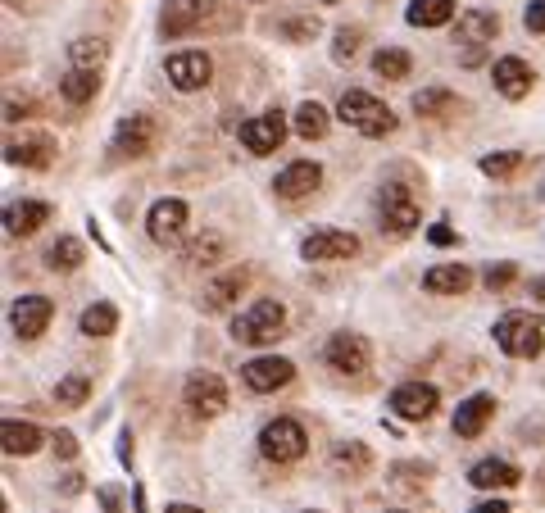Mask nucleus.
<instances>
[{"mask_svg": "<svg viewBox=\"0 0 545 513\" xmlns=\"http://www.w3.org/2000/svg\"><path fill=\"white\" fill-rule=\"evenodd\" d=\"M337 119L350 123L355 132H364V137H387V132H396V114H391L387 100L368 96V91H346V96L337 100Z\"/></svg>", "mask_w": 545, "mask_h": 513, "instance_id": "f257e3e1", "label": "nucleus"}, {"mask_svg": "<svg viewBox=\"0 0 545 513\" xmlns=\"http://www.w3.org/2000/svg\"><path fill=\"white\" fill-rule=\"evenodd\" d=\"M327 128H332V119H327V109L318 105V100H305V105L296 109V137L318 141V137H327Z\"/></svg>", "mask_w": 545, "mask_h": 513, "instance_id": "c85d7f7f", "label": "nucleus"}, {"mask_svg": "<svg viewBox=\"0 0 545 513\" xmlns=\"http://www.w3.org/2000/svg\"><path fill=\"white\" fill-rule=\"evenodd\" d=\"M355 46H359V32H337V60H350L355 55Z\"/></svg>", "mask_w": 545, "mask_h": 513, "instance_id": "37998d69", "label": "nucleus"}, {"mask_svg": "<svg viewBox=\"0 0 545 513\" xmlns=\"http://www.w3.org/2000/svg\"><path fill=\"white\" fill-rule=\"evenodd\" d=\"M532 291H536V300H541V305H545V277H541V282H536Z\"/></svg>", "mask_w": 545, "mask_h": 513, "instance_id": "3c124183", "label": "nucleus"}, {"mask_svg": "<svg viewBox=\"0 0 545 513\" xmlns=\"http://www.w3.org/2000/svg\"><path fill=\"white\" fill-rule=\"evenodd\" d=\"M496 32H500V19H496V14H486V10H468L464 19H459V46L473 50L468 60H477V50H482L486 41H496Z\"/></svg>", "mask_w": 545, "mask_h": 513, "instance_id": "412c9836", "label": "nucleus"}, {"mask_svg": "<svg viewBox=\"0 0 545 513\" xmlns=\"http://www.w3.org/2000/svg\"><path fill=\"white\" fill-rule=\"evenodd\" d=\"M514 277H518V264H509V259H505V264H491V268H486L482 282H486V291H505Z\"/></svg>", "mask_w": 545, "mask_h": 513, "instance_id": "4c0bfd02", "label": "nucleus"}, {"mask_svg": "<svg viewBox=\"0 0 545 513\" xmlns=\"http://www.w3.org/2000/svg\"><path fill=\"white\" fill-rule=\"evenodd\" d=\"M50 268L55 273H73V268H82V241L78 237H60L55 246H50Z\"/></svg>", "mask_w": 545, "mask_h": 513, "instance_id": "72a5a7b5", "label": "nucleus"}, {"mask_svg": "<svg viewBox=\"0 0 545 513\" xmlns=\"http://www.w3.org/2000/svg\"><path fill=\"white\" fill-rule=\"evenodd\" d=\"M87 395H91V377H82V373L60 377V382H55V400H60L64 409H78V405H87Z\"/></svg>", "mask_w": 545, "mask_h": 513, "instance_id": "f704fd0d", "label": "nucleus"}, {"mask_svg": "<svg viewBox=\"0 0 545 513\" xmlns=\"http://www.w3.org/2000/svg\"><path fill=\"white\" fill-rule=\"evenodd\" d=\"M396 513H405V509H396Z\"/></svg>", "mask_w": 545, "mask_h": 513, "instance_id": "864d4df0", "label": "nucleus"}, {"mask_svg": "<svg viewBox=\"0 0 545 513\" xmlns=\"http://www.w3.org/2000/svg\"><path fill=\"white\" fill-rule=\"evenodd\" d=\"M496 346L505 350L509 359H536L545 346V327L541 318L532 314H505L496 323Z\"/></svg>", "mask_w": 545, "mask_h": 513, "instance_id": "7ed1b4c3", "label": "nucleus"}, {"mask_svg": "<svg viewBox=\"0 0 545 513\" xmlns=\"http://www.w3.org/2000/svg\"><path fill=\"white\" fill-rule=\"evenodd\" d=\"M518 482H523V473L514 464H505V459H482L468 473V486H477V491H505V486H518Z\"/></svg>", "mask_w": 545, "mask_h": 513, "instance_id": "5701e85b", "label": "nucleus"}, {"mask_svg": "<svg viewBox=\"0 0 545 513\" xmlns=\"http://www.w3.org/2000/svg\"><path fill=\"white\" fill-rule=\"evenodd\" d=\"M468 282H473V268H464V264H436L423 277V287L432 296H459V291H468Z\"/></svg>", "mask_w": 545, "mask_h": 513, "instance_id": "b1692460", "label": "nucleus"}, {"mask_svg": "<svg viewBox=\"0 0 545 513\" xmlns=\"http://www.w3.org/2000/svg\"><path fill=\"white\" fill-rule=\"evenodd\" d=\"M114 327H119L114 305H87V309H82V332H87V336H109Z\"/></svg>", "mask_w": 545, "mask_h": 513, "instance_id": "c9c22d12", "label": "nucleus"}, {"mask_svg": "<svg viewBox=\"0 0 545 513\" xmlns=\"http://www.w3.org/2000/svg\"><path fill=\"white\" fill-rule=\"evenodd\" d=\"M182 400H187L191 414L218 418L223 409H228V386H223V377H214V373H191L187 386H182Z\"/></svg>", "mask_w": 545, "mask_h": 513, "instance_id": "0eeeda50", "label": "nucleus"}, {"mask_svg": "<svg viewBox=\"0 0 545 513\" xmlns=\"http://www.w3.org/2000/svg\"><path fill=\"white\" fill-rule=\"evenodd\" d=\"M105 55H109V46H105L100 37H78V41L69 46V64H73V69H91V73H100Z\"/></svg>", "mask_w": 545, "mask_h": 513, "instance_id": "7c9ffc66", "label": "nucleus"}, {"mask_svg": "<svg viewBox=\"0 0 545 513\" xmlns=\"http://www.w3.org/2000/svg\"><path fill=\"white\" fill-rule=\"evenodd\" d=\"M150 146H155V119H146V114L123 119L119 132H114V155L119 159H141L150 155Z\"/></svg>", "mask_w": 545, "mask_h": 513, "instance_id": "dca6fc26", "label": "nucleus"}, {"mask_svg": "<svg viewBox=\"0 0 545 513\" xmlns=\"http://www.w3.org/2000/svg\"><path fill=\"white\" fill-rule=\"evenodd\" d=\"M373 73H377V78H387V82L409 78V50H400V46L377 50V55H373Z\"/></svg>", "mask_w": 545, "mask_h": 513, "instance_id": "473e14b6", "label": "nucleus"}, {"mask_svg": "<svg viewBox=\"0 0 545 513\" xmlns=\"http://www.w3.org/2000/svg\"><path fill=\"white\" fill-rule=\"evenodd\" d=\"M246 282H250L246 268H228V273L209 277V282H205V296H200V305H205L209 314H223V309H228L232 300H237L241 291H246Z\"/></svg>", "mask_w": 545, "mask_h": 513, "instance_id": "6ab92c4d", "label": "nucleus"}, {"mask_svg": "<svg viewBox=\"0 0 545 513\" xmlns=\"http://www.w3.org/2000/svg\"><path fill=\"white\" fill-rule=\"evenodd\" d=\"M50 318H55V305H50L46 296H19L10 309V323H14V332H19V341H37L50 327Z\"/></svg>", "mask_w": 545, "mask_h": 513, "instance_id": "9b49d317", "label": "nucleus"}, {"mask_svg": "<svg viewBox=\"0 0 545 513\" xmlns=\"http://www.w3.org/2000/svg\"><path fill=\"white\" fill-rule=\"evenodd\" d=\"M96 91H100V73H91V69H69L60 82V96L69 105H87V100H96Z\"/></svg>", "mask_w": 545, "mask_h": 513, "instance_id": "cd10ccee", "label": "nucleus"}, {"mask_svg": "<svg viewBox=\"0 0 545 513\" xmlns=\"http://www.w3.org/2000/svg\"><path fill=\"white\" fill-rule=\"evenodd\" d=\"M318 32V19H291L287 23V37H296V41H309Z\"/></svg>", "mask_w": 545, "mask_h": 513, "instance_id": "a19ab883", "label": "nucleus"}, {"mask_svg": "<svg viewBox=\"0 0 545 513\" xmlns=\"http://www.w3.org/2000/svg\"><path fill=\"white\" fill-rule=\"evenodd\" d=\"M0 445H5V454H37L41 450V427L19 423V418H5V423H0Z\"/></svg>", "mask_w": 545, "mask_h": 513, "instance_id": "a878e982", "label": "nucleus"}, {"mask_svg": "<svg viewBox=\"0 0 545 513\" xmlns=\"http://www.w3.org/2000/svg\"><path fill=\"white\" fill-rule=\"evenodd\" d=\"M296 377V364L291 359H250L246 368H241V382L250 386V391H259V395H268V391H282V386Z\"/></svg>", "mask_w": 545, "mask_h": 513, "instance_id": "ddd939ff", "label": "nucleus"}, {"mask_svg": "<svg viewBox=\"0 0 545 513\" xmlns=\"http://www.w3.org/2000/svg\"><path fill=\"white\" fill-rule=\"evenodd\" d=\"M282 137H287L282 109H268V114H259V119L241 123V146H246L250 155H273V150L282 146Z\"/></svg>", "mask_w": 545, "mask_h": 513, "instance_id": "6e6552de", "label": "nucleus"}, {"mask_svg": "<svg viewBox=\"0 0 545 513\" xmlns=\"http://www.w3.org/2000/svg\"><path fill=\"white\" fill-rule=\"evenodd\" d=\"M46 223H50L46 200H14V205L5 209V232H10V237H32V232H41Z\"/></svg>", "mask_w": 545, "mask_h": 513, "instance_id": "aec40b11", "label": "nucleus"}, {"mask_svg": "<svg viewBox=\"0 0 545 513\" xmlns=\"http://www.w3.org/2000/svg\"><path fill=\"white\" fill-rule=\"evenodd\" d=\"M405 19L414 23V28H446V23L455 19V0H409Z\"/></svg>", "mask_w": 545, "mask_h": 513, "instance_id": "bb28decb", "label": "nucleus"}, {"mask_svg": "<svg viewBox=\"0 0 545 513\" xmlns=\"http://www.w3.org/2000/svg\"><path fill=\"white\" fill-rule=\"evenodd\" d=\"M169 513H200L196 504H169Z\"/></svg>", "mask_w": 545, "mask_h": 513, "instance_id": "8fccbe9b", "label": "nucleus"}, {"mask_svg": "<svg viewBox=\"0 0 545 513\" xmlns=\"http://www.w3.org/2000/svg\"><path fill=\"white\" fill-rule=\"evenodd\" d=\"M218 0H164V14H159V32L164 37H182V32L200 28V23L214 14Z\"/></svg>", "mask_w": 545, "mask_h": 513, "instance_id": "1a4fd4ad", "label": "nucleus"}, {"mask_svg": "<svg viewBox=\"0 0 545 513\" xmlns=\"http://www.w3.org/2000/svg\"><path fill=\"white\" fill-rule=\"evenodd\" d=\"M327 368L341 377H359L368 368V341L355 332H337L327 341Z\"/></svg>", "mask_w": 545, "mask_h": 513, "instance_id": "9d476101", "label": "nucleus"}, {"mask_svg": "<svg viewBox=\"0 0 545 513\" xmlns=\"http://www.w3.org/2000/svg\"><path fill=\"white\" fill-rule=\"evenodd\" d=\"M305 450H309V436L296 418H273V423H264V432H259V454L273 459V464H296Z\"/></svg>", "mask_w": 545, "mask_h": 513, "instance_id": "20e7f679", "label": "nucleus"}, {"mask_svg": "<svg viewBox=\"0 0 545 513\" xmlns=\"http://www.w3.org/2000/svg\"><path fill=\"white\" fill-rule=\"evenodd\" d=\"M382 223H387V232H396V237H405V232L418 227V205L400 182L382 187Z\"/></svg>", "mask_w": 545, "mask_h": 513, "instance_id": "2eb2a0df", "label": "nucleus"}, {"mask_svg": "<svg viewBox=\"0 0 545 513\" xmlns=\"http://www.w3.org/2000/svg\"><path fill=\"white\" fill-rule=\"evenodd\" d=\"M169 82L178 91H200L209 82V73H214V64H209L205 50H178V55H169Z\"/></svg>", "mask_w": 545, "mask_h": 513, "instance_id": "f8f14e48", "label": "nucleus"}, {"mask_svg": "<svg viewBox=\"0 0 545 513\" xmlns=\"http://www.w3.org/2000/svg\"><path fill=\"white\" fill-rule=\"evenodd\" d=\"M337 468H355V473H364V468H368V450H364V445H341V450H337Z\"/></svg>", "mask_w": 545, "mask_h": 513, "instance_id": "58836bf2", "label": "nucleus"}, {"mask_svg": "<svg viewBox=\"0 0 545 513\" xmlns=\"http://www.w3.org/2000/svg\"><path fill=\"white\" fill-rule=\"evenodd\" d=\"M119 459L132 468V432H123V436H119Z\"/></svg>", "mask_w": 545, "mask_h": 513, "instance_id": "49530a36", "label": "nucleus"}, {"mask_svg": "<svg viewBox=\"0 0 545 513\" xmlns=\"http://www.w3.org/2000/svg\"><path fill=\"white\" fill-rule=\"evenodd\" d=\"M182 259H187L191 268L218 264V259H223V237H218V232H205V237H196L187 250H182Z\"/></svg>", "mask_w": 545, "mask_h": 513, "instance_id": "2f4dec72", "label": "nucleus"}, {"mask_svg": "<svg viewBox=\"0 0 545 513\" xmlns=\"http://www.w3.org/2000/svg\"><path fill=\"white\" fill-rule=\"evenodd\" d=\"M318 182H323V168H318L314 159H296V164H287L278 173L273 191H278L282 200H300V196H314Z\"/></svg>", "mask_w": 545, "mask_h": 513, "instance_id": "f3484780", "label": "nucleus"}, {"mask_svg": "<svg viewBox=\"0 0 545 513\" xmlns=\"http://www.w3.org/2000/svg\"><path fill=\"white\" fill-rule=\"evenodd\" d=\"M427 241H432V246H455V232H450V227L446 223H432V227H427Z\"/></svg>", "mask_w": 545, "mask_h": 513, "instance_id": "79ce46f5", "label": "nucleus"}, {"mask_svg": "<svg viewBox=\"0 0 545 513\" xmlns=\"http://www.w3.org/2000/svg\"><path fill=\"white\" fill-rule=\"evenodd\" d=\"M182 227H187V205L182 200H155L150 205V214H146V232H150V241H159V246H169V241H178L182 237Z\"/></svg>", "mask_w": 545, "mask_h": 513, "instance_id": "4468645a", "label": "nucleus"}, {"mask_svg": "<svg viewBox=\"0 0 545 513\" xmlns=\"http://www.w3.org/2000/svg\"><path fill=\"white\" fill-rule=\"evenodd\" d=\"M491 78H496V91L505 100H523L527 91L536 87V73L532 64H523L518 55H505V60H496V69H491Z\"/></svg>", "mask_w": 545, "mask_h": 513, "instance_id": "a211bd4d", "label": "nucleus"}, {"mask_svg": "<svg viewBox=\"0 0 545 513\" xmlns=\"http://www.w3.org/2000/svg\"><path fill=\"white\" fill-rule=\"evenodd\" d=\"M491 414H496V400L491 395H468L464 405L455 409V436H482V427L491 423Z\"/></svg>", "mask_w": 545, "mask_h": 513, "instance_id": "4be33fe9", "label": "nucleus"}, {"mask_svg": "<svg viewBox=\"0 0 545 513\" xmlns=\"http://www.w3.org/2000/svg\"><path fill=\"white\" fill-rule=\"evenodd\" d=\"M100 504H105V513H123V500L114 486H100Z\"/></svg>", "mask_w": 545, "mask_h": 513, "instance_id": "c03bdc74", "label": "nucleus"}, {"mask_svg": "<svg viewBox=\"0 0 545 513\" xmlns=\"http://www.w3.org/2000/svg\"><path fill=\"white\" fill-rule=\"evenodd\" d=\"M473 513H509V504L505 500H486V504H477Z\"/></svg>", "mask_w": 545, "mask_h": 513, "instance_id": "de8ad7c7", "label": "nucleus"}, {"mask_svg": "<svg viewBox=\"0 0 545 513\" xmlns=\"http://www.w3.org/2000/svg\"><path fill=\"white\" fill-rule=\"evenodd\" d=\"M518 168H523V155H518V150H496V155L482 159L486 178H509V173H518Z\"/></svg>", "mask_w": 545, "mask_h": 513, "instance_id": "e433bc0d", "label": "nucleus"}, {"mask_svg": "<svg viewBox=\"0 0 545 513\" xmlns=\"http://www.w3.org/2000/svg\"><path fill=\"white\" fill-rule=\"evenodd\" d=\"M300 255L309 264H327V259H355L359 255V237L355 232H341V227H318L300 241Z\"/></svg>", "mask_w": 545, "mask_h": 513, "instance_id": "39448f33", "label": "nucleus"}, {"mask_svg": "<svg viewBox=\"0 0 545 513\" xmlns=\"http://www.w3.org/2000/svg\"><path fill=\"white\" fill-rule=\"evenodd\" d=\"M436 405H441V391L427 382H400L391 391V414L405 418V423H427L436 414Z\"/></svg>", "mask_w": 545, "mask_h": 513, "instance_id": "423d86ee", "label": "nucleus"}, {"mask_svg": "<svg viewBox=\"0 0 545 513\" xmlns=\"http://www.w3.org/2000/svg\"><path fill=\"white\" fill-rule=\"evenodd\" d=\"M55 450H60L64 459H73V454H78V441H73L69 432H55Z\"/></svg>", "mask_w": 545, "mask_h": 513, "instance_id": "a18cd8bd", "label": "nucleus"}, {"mask_svg": "<svg viewBox=\"0 0 545 513\" xmlns=\"http://www.w3.org/2000/svg\"><path fill=\"white\" fill-rule=\"evenodd\" d=\"M523 23H527V32H545V0H532V5H527Z\"/></svg>", "mask_w": 545, "mask_h": 513, "instance_id": "ea45409f", "label": "nucleus"}, {"mask_svg": "<svg viewBox=\"0 0 545 513\" xmlns=\"http://www.w3.org/2000/svg\"><path fill=\"white\" fill-rule=\"evenodd\" d=\"M282 327H287V309L278 300H255L246 314L232 318V336L241 346H268V341H278Z\"/></svg>", "mask_w": 545, "mask_h": 513, "instance_id": "f03ea898", "label": "nucleus"}, {"mask_svg": "<svg viewBox=\"0 0 545 513\" xmlns=\"http://www.w3.org/2000/svg\"><path fill=\"white\" fill-rule=\"evenodd\" d=\"M414 114L418 119H446V114H455V96L446 87H427L414 96Z\"/></svg>", "mask_w": 545, "mask_h": 513, "instance_id": "c756f323", "label": "nucleus"}, {"mask_svg": "<svg viewBox=\"0 0 545 513\" xmlns=\"http://www.w3.org/2000/svg\"><path fill=\"white\" fill-rule=\"evenodd\" d=\"M5 159H10V164H23V168H50V159H55V141L50 137L10 141V146H5Z\"/></svg>", "mask_w": 545, "mask_h": 513, "instance_id": "393cba45", "label": "nucleus"}, {"mask_svg": "<svg viewBox=\"0 0 545 513\" xmlns=\"http://www.w3.org/2000/svg\"><path fill=\"white\" fill-rule=\"evenodd\" d=\"M132 500H137V513H146V491H141V486L132 491Z\"/></svg>", "mask_w": 545, "mask_h": 513, "instance_id": "09e8293b", "label": "nucleus"}, {"mask_svg": "<svg viewBox=\"0 0 545 513\" xmlns=\"http://www.w3.org/2000/svg\"><path fill=\"white\" fill-rule=\"evenodd\" d=\"M323 5H337V0H323Z\"/></svg>", "mask_w": 545, "mask_h": 513, "instance_id": "603ef678", "label": "nucleus"}]
</instances>
